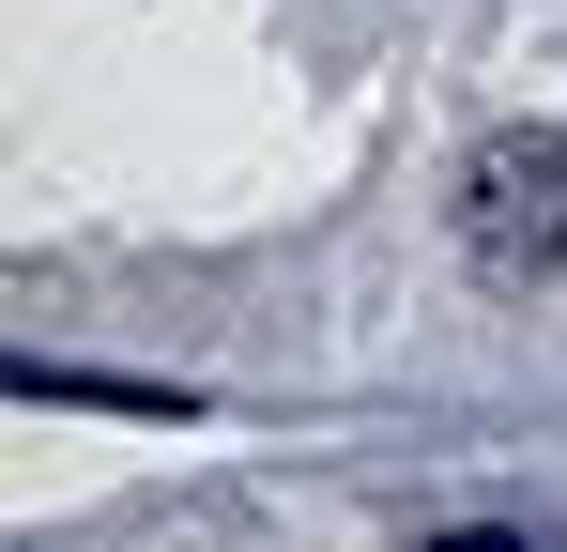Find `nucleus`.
<instances>
[{"mask_svg":"<svg viewBox=\"0 0 567 552\" xmlns=\"http://www.w3.org/2000/svg\"><path fill=\"white\" fill-rule=\"evenodd\" d=\"M430 552H522V538H506V522H461V538H430Z\"/></svg>","mask_w":567,"mask_h":552,"instance_id":"2","label":"nucleus"},{"mask_svg":"<svg viewBox=\"0 0 567 552\" xmlns=\"http://www.w3.org/2000/svg\"><path fill=\"white\" fill-rule=\"evenodd\" d=\"M461 262L491 276V292L567 276V123H506V139H475V170H461Z\"/></svg>","mask_w":567,"mask_h":552,"instance_id":"1","label":"nucleus"}]
</instances>
